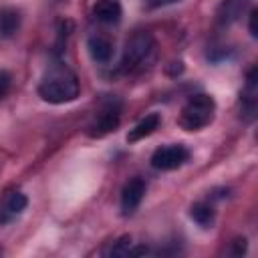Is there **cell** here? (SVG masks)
Listing matches in <instances>:
<instances>
[{
    "label": "cell",
    "mask_w": 258,
    "mask_h": 258,
    "mask_svg": "<svg viewBox=\"0 0 258 258\" xmlns=\"http://www.w3.org/2000/svg\"><path fill=\"white\" fill-rule=\"evenodd\" d=\"M10 87H12V77H10V73H8V71H0V99H4V97L8 95Z\"/></svg>",
    "instance_id": "2e32d148"
},
{
    "label": "cell",
    "mask_w": 258,
    "mask_h": 258,
    "mask_svg": "<svg viewBox=\"0 0 258 258\" xmlns=\"http://www.w3.org/2000/svg\"><path fill=\"white\" fill-rule=\"evenodd\" d=\"M87 48H89V54L95 62H109L113 56V42L101 34H93L87 40Z\"/></svg>",
    "instance_id": "9c48e42d"
},
{
    "label": "cell",
    "mask_w": 258,
    "mask_h": 258,
    "mask_svg": "<svg viewBox=\"0 0 258 258\" xmlns=\"http://www.w3.org/2000/svg\"><path fill=\"white\" fill-rule=\"evenodd\" d=\"M143 196H145V181L141 177L129 179L121 189V212H123V216L133 214L137 210V206L141 204Z\"/></svg>",
    "instance_id": "8992f818"
},
{
    "label": "cell",
    "mask_w": 258,
    "mask_h": 258,
    "mask_svg": "<svg viewBox=\"0 0 258 258\" xmlns=\"http://www.w3.org/2000/svg\"><path fill=\"white\" fill-rule=\"evenodd\" d=\"M159 123H161V117H159L157 113L145 115V117L127 133V141H129V143H135V141H141V139L149 137V135L159 127Z\"/></svg>",
    "instance_id": "30bf717a"
},
{
    "label": "cell",
    "mask_w": 258,
    "mask_h": 258,
    "mask_svg": "<svg viewBox=\"0 0 258 258\" xmlns=\"http://www.w3.org/2000/svg\"><path fill=\"white\" fill-rule=\"evenodd\" d=\"M20 28V12L14 8H0V38H12Z\"/></svg>",
    "instance_id": "8fae6325"
},
{
    "label": "cell",
    "mask_w": 258,
    "mask_h": 258,
    "mask_svg": "<svg viewBox=\"0 0 258 258\" xmlns=\"http://www.w3.org/2000/svg\"><path fill=\"white\" fill-rule=\"evenodd\" d=\"M256 16H258V10L254 8L252 12H250V34L256 38V34H258V30H256Z\"/></svg>",
    "instance_id": "e0dca14e"
},
{
    "label": "cell",
    "mask_w": 258,
    "mask_h": 258,
    "mask_svg": "<svg viewBox=\"0 0 258 258\" xmlns=\"http://www.w3.org/2000/svg\"><path fill=\"white\" fill-rule=\"evenodd\" d=\"M189 159V151L183 145H165L153 151L151 155V167L159 169V171H169V169H177L181 167L185 161Z\"/></svg>",
    "instance_id": "277c9868"
},
{
    "label": "cell",
    "mask_w": 258,
    "mask_h": 258,
    "mask_svg": "<svg viewBox=\"0 0 258 258\" xmlns=\"http://www.w3.org/2000/svg\"><path fill=\"white\" fill-rule=\"evenodd\" d=\"M26 204H28V200H26L24 194H20V191L6 194V198L0 204V226H4L8 222H12L14 218H18L26 210Z\"/></svg>",
    "instance_id": "52a82bcc"
},
{
    "label": "cell",
    "mask_w": 258,
    "mask_h": 258,
    "mask_svg": "<svg viewBox=\"0 0 258 258\" xmlns=\"http://www.w3.org/2000/svg\"><path fill=\"white\" fill-rule=\"evenodd\" d=\"M248 0H224L220 10H218V22L222 26H228L232 22H236L242 12H244V6H246Z\"/></svg>",
    "instance_id": "7c38bea8"
},
{
    "label": "cell",
    "mask_w": 258,
    "mask_h": 258,
    "mask_svg": "<svg viewBox=\"0 0 258 258\" xmlns=\"http://www.w3.org/2000/svg\"><path fill=\"white\" fill-rule=\"evenodd\" d=\"M189 216H191V220L198 222L202 228H210V226L214 224V218H216L214 208H212L210 204H204V202L194 204L191 210H189Z\"/></svg>",
    "instance_id": "5bb4252c"
},
{
    "label": "cell",
    "mask_w": 258,
    "mask_h": 258,
    "mask_svg": "<svg viewBox=\"0 0 258 258\" xmlns=\"http://www.w3.org/2000/svg\"><path fill=\"white\" fill-rule=\"evenodd\" d=\"M242 103H244V113L248 115V119H252L256 111V69L248 73L246 87L242 91Z\"/></svg>",
    "instance_id": "4fadbf2b"
},
{
    "label": "cell",
    "mask_w": 258,
    "mask_h": 258,
    "mask_svg": "<svg viewBox=\"0 0 258 258\" xmlns=\"http://www.w3.org/2000/svg\"><path fill=\"white\" fill-rule=\"evenodd\" d=\"M214 113H216L214 99L206 93H198V95L189 97L187 103L181 107L179 125L185 131H198V129L206 127L208 123H212Z\"/></svg>",
    "instance_id": "7a4b0ae2"
},
{
    "label": "cell",
    "mask_w": 258,
    "mask_h": 258,
    "mask_svg": "<svg viewBox=\"0 0 258 258\" xmlns=\"http://www.w3.org/2000/svg\"><path fill=\"white\" fill-rule=\"evenodd\" d=\"M93 16L95 20L103 24H115L121 18V4L119 0H97L93 4Z\"/></svg>",
    "instance_id": "ba28073f"
},
{
    "label": "cell",
    "mask_w": 258,
    "mask_h": 258,
    "mask_svg": "<svg viewBox=\"0 0 258 258\" xmlns=\"http://www.w3.org/2000/svg\"><path fill=\"white\" fill-rule=\"evenodd\" d=\"M129 250H131V238L129 236H123L121 240H117V244L109 250L111 256H129Z\"/></svg>",
    "instance_id": "9a60e30c"
},
{
    "label": "cell",
    "mask_w": 258,
    "mask_h": 258,
    "mask_svg": "<svg viewBox=\"0 0 258 258\" xmlns=\"http://www.w3.org/2000/svg\"><path fill=\"white\" fill-rule=\"evenodd\" d=\"M171 2H175V0H151L153 6H163V4H171Z\"/></svg>",
    "instance_id": "ac0fdd59"
},
{
    "label": "cell",
    "mask_w": 258,
    "mask_h": 258,
    "mask_svg": "<svg viewBox=\"0 0 258 258\" xmlns=\"http://www.w3.org/2000/svg\"><path fill=\"white\" fill-rule=\"evenodd\" d=\"M153 48V36L145 30L135 32L127 42H125V50H123V58H121V71H133L137 64L143 62V58H147V54Z\"/></svg>",
    "instance_id": "3957f363"
},
{
    "label": "cell",
    "mask_w": 258,
    "mask_h": 258,
    "mask_svg": "<svg viewBox=\"0 0 258 258\" xmlns=\"http://www.w3.org/2000/svg\"><path fill=\"white\" fill-rule=\"evenodd\" d=\"M119 121H121V107H119V103L111 101V103L101 107L95 121L89 125V135L91 137H103V135L115 131Z\"/></svg>",
    "instance_id": "5b68a950"
},
{
    "label": "cell",
    "mask_w": 258,
    "mask_h": 258,
    "mask_svg": "<svg viewBox=\"0 0 258 258\" xmlns=\"http://www.w3.org/2000/svg\"><path fill=\"white\" fill-rule=\"evenodd\" d=\"M38 95L42 101L52 103V105H62V103L75 101L79 97L77 75L64 64L50 67L48 73L38 83Z\"/></svg>",
    "instance_id": "6da1fadb"
}]
</instances>
